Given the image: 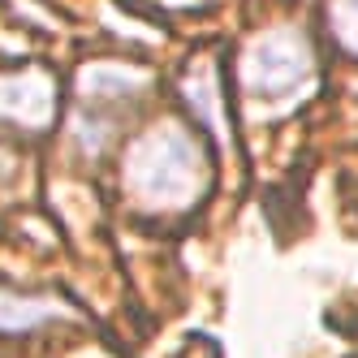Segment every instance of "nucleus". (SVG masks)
Returning a JSON list of instances; mask_svg holds the SVG:
<instances>
[{
  "mask_svg": "<svg viewBox=\"0 0 358 358\" xmlns=\"http://www.w3.org/2000/svg\"><path fill=\"white\" fill-rule=\"evenodd\" d=\"M315 87V48L298 27L280 22L250 35L238 57V91L250 113L285 117Z\"/></svg>",
  "mask_w": 358,
  "mask_h": 358,
  "instance_id": "2",
  "label": "nucleus"
},
{
  "mask_svg": "<svg viewBox=\"0 0 358 358\" xmlns=\"http://www.w3.org/2000/svg\"><path fill=\"white\" fill-rule=\"evenodd\" d=\"M125 199L147 216L190 212L212 186V160L186 121H156L121 156Z\"/></svg>",
  "mask_w": 358,
  "mask_h": 358,
  "instance_id": "1",
  "label": "nucleus"
},
{
  "mask_svg": "<svg viewBox=\"0 0 358 358\" xmlns=\"http://www.w3.org/2000/svg\"><path fill=\"white\" fill-rule=\"evenodd\" d=\"M147 87H151V69L134 65V61H91V65L78 69V83H73L78 104L99 108V113L130 104Z\"/></svg>",
  "mask_w": 358,
  "mask_h": 358,
  "instance_id": "4",
  "label": "nucleus"
},
{
  "mask_svg": "<svg viewBox=\"0 0 358 358\" xmlns=\"http://www.w3.org/2000/svg\"><path fill=\"white\" fill-rule=\"evenodd\" d=\"M69 302L52 298V294H9L0 289V337L9 332H35L48 328L52 320H69Z\"/></svg>",
  "mask_w": 358,
  "mask_h": 358,
  "instance_id": "5",
  "label": "nucleus"
},
{
  "mask_svg": "<svg viewBox=\"0 0 358 358\" xmlns=\"http://www.w3.org/2000/svg\"><path fill=\"white\" fill-rule=\"evenodd\" d=\"M182 95L199 121L212 125L216 138H229V121H224V95L216 83V61L212 57H199L186 73H182Z\"/></svg>",
  "mask_w": 358,
  "mask_h": 358,
  "instance_id": "6",
  "label": "nucleus"
},
{
  "mask_svg": "<svg viewBox=\"0 0 358 358\" xmlns=\"http://www.w3.org/2000/svg\"><path fill=\"white\" fill-rule=\"evenodd\" d=\"M328 35L345 57H358V0H328Z\"/></svg>",
  "mask_w": 358,
  "mask_h": 358,
  "instance_id": "7",
  "label": "nucleus"
},
{
  "mask_svg": "<svg viewBox=\"0 0 358 358\" xmlns=\"http://www.w3.org/2000/svg\"><path fill=\"white\" fill-rule=\"evenodd\" d=\"M57 117V78L39 65L0 69V121L17 130H48Z\"/></svg>",
  "mask_w": 358,
  "mask_h": 358,
  "instance_id": "3",
  "label": "nucleus"
},
{
  "mask_svg": "<svg viewBox=\"0 0 358 358\" xmlns=\"http://www.w3.org/2000/svg\"><path fill=\"white\" fill-rule=\"evenodd\" d=\"M147 5H160V9H173V13H186V9H208L216 0H147Z\"/></svg>",
  "mask_w": 358,
  "mask_h": 358,
  "instance_id": "8",
  "label": "nucleus"
}]
</instances>
